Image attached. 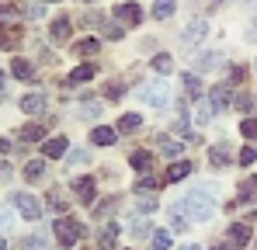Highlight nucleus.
<instances>
[{"label": "nucleus", "mask_w": 257, "mask_h": 250, "mask_svg": "<svg viewBox=\"0 0 257 250\" xmlns=\"http://www.w3.org/2000/svg\"><path fill=\"white\" fill-rule=\"evenodd\" d=\"M70 39V21L66 18H56L52 21V42H66Z\"/></svg>", "instance_id": "nucleus-17"}, {"label": "nucleus", "mask_w": 257, "mask_h": 250, "mask_svg": "<svg viewBox=\"0 0 257 250\" xmlns=\"http://www.w3.org/2000/svg\"><path fill=\"white\" fill-rule=\"evenodd\" d=\"M184 90H188V97H202V80L195 73H184Z\"/></svg>", "instance_id": "nucleus-23"}, {"label": "nucleus", "mask_w": 257, "mask_h": 250, "mask_svg": "<svg viewBox=\"0 0 257 250\" xmlns=\"http://www.w3.org/2000/svg\"><path fill=\"white\" fill-rule=\"evenodd\" d=\"M171 14H174V0H157V4H153V18L164 21V18H171Z\"/></svg>", "instance_id": "nucleus-26"}, {"label": "nucleus", "mask_w": 257, "mask_h": 250, "mask_svg": "<svg viewBox=\"0 0 257 250\" xmlns=\"http://www.w3.org/2000/svg\"><path fill=\"white\" fill-rule=\"evenodd\" d=\"M49 208H52V212H66V198H63V195H52V198H49Z\"/></svg>", "instance_id": "nucleus-35"}, {"label": "nucleus", "mask_w": 257, "mask_h": 250, "mask_svg": "<svg viewBox=\"0 0 257 250\" xmlns=\"http://www.w3.org/2000/svg\"><path fill=\"white\" fill-rule=\"evenodd\" d=\"M132 167L146 174V170L153 167V153H146V150H136V153H132Z\"/></svg>", "instance_id": "nucleus-19"}, {"label": "nucleus", "mask_w": 257, "mask_h": 250, "mask_svg": "<svg viewBox=\"0 0 257 250\" xmlns=\"http://www.w3.org/2000/svg\"><path fill=\"white\" fill-rule=\"evenodd\" d=\"M212 188H198V191H191V195H184L181 198V205H177V212H184L191 222H205L209 215H212Z\"/></svg>", "instance_id": "nucleus-1"}, {"label": "nucleus", "mask_w": 257, "mask_h": 250, "mask_svg": "<svg viewBox=\"0 0 257 250\" xmlns=\"http://www.w3.org/2000/svg\"><path fill=\"white\" fill-rule=\"evenodd\" d=\"M97 243H101V250H115V243H118V226H115V222L104 226L101 236H97Z\"/></svg>", "instance_id": "nucleus-11"}, {"label": "nucleus", "mask_w": 257, "mask_h": 250, "mask_svg": "<svg viewBox=\"0 0 257 250\" xmlns=\"http://www.w3.org/2000/svg\"><path fill=\"white\" fill-rule=\"evenodd\" d=\"M153 247L167 250V247H171V233H167V229H157V233H153Z\"/></svg>", "instance_id": "nucleus-30"}, {"label": "nucleus", "mask_w": 257, "mask_h": 250, "mask_svg": "<svg viewBox=\"0 0 257 250\" xmlns=\"http://www.w3.org/2000/svg\"><path fill=\"white\" fill-rule=\"evenodd\" d=\"M215 66H219V56H215V52H202V56L195 59V70H202V73H209Z\"/></svg>", "instance_id": "nucleus-18"}, {"label": "nucleus", "mask_w": 257, "mask_h": 250, "mask_svg": "<svg viewBox=\"0 0 257 250\" xmlns=\"http://www.w3.org/2000/svg\"><path fill=\"white\" fill-rule=\"evenodd\" d=\"M0 153H7V139H0Z\"/></svg>", "instance_id": "nucleus-46"}, {"label": "nucleus", "mask_w": 257, "mask_h": 250, "mask_svg": "<svg viewBox=\"0 0 257 250\" xmlns=\"http://www.w3.org/2000/svg\"><path fill=\"white\" fill-rule=\"evenodd\" d=\"M90 143L94 146H111L115 143V129H94L90 132Z\"/></svg>", "instance_id": "nucleus-15"}, {"label": "nucleus", "mask_w": 257, "mask_h": 250, "mask_svg": "<svg viewBox=\"0 0 257 250\" xmlns=\"http://www.w3.org/2000/svg\"><path fill=\"white\" fill-rule=\"evenodd\" d=\"M21 108H25V115H39V111H45V97L42 94H25Z\"/></svg>", "instance_id": "nucleus-9"}, {"label": "nucleus", "mask_w": 257, "mask_h": 250, "mask_svg": "<svg viewBox=\"0 0 257 250\" xmlns=\"http://www.w3.org/2000/svg\"><path fill=\"white\" fill-rule=\"evenodd\" d=\"M139 101L150 104V108H164V104L171 101V90H167V83H146V87L139 90Z\"/></svg>", "instance_id": "nucleus-3"}, {"label": "nucleus", "mask_w": 257, "mask_h": 250, "mask_svg": "<svg viewBox=\"0 0 257 250\" xmlns=\"http://www.w3.org/2000/svg\"><path fill=\"white\" fill-rule=\"evenodd\" d=\"M0 250H7V240H4V236H0Z\"/></svg>", "instance_id": "nucleus-47"}, {"label": "nucleus", "mask_w": 257, "mask_h": 250, "mask_svg": "<svg viewBox=\"0 0 257 250\" xmlns=\"http://www.w3.org/2000/svg\"><path fill=\"white\" fill-rule=\"evenodd\" d=\"M240 132H243L247 139H257V118H247V122L240 125Z\"/></svg>", "instance_id": "nucleus-33"}, {"label": "nucleus", "mask_w": 257, "mask_h": 250, "mask_svg": "<svg viewBox=\"0 0 257 250\" xmlns=\"http://www.w3.org/2000/svg\"><path fill=\"white\" fill-rule=\"evenodd\" d=\"M104 35H108V39H122V28H115V25H108V28H104Z\"/></svg>", "instance_id": "nucleus-43"}, {"label": "nucleus", "mask_w": 257, "mask_h": 250, "mask_svg": "<svg viewBox=\"0 0 257 250\" xmlns=\"http://www.w3.org/2000/svg\"><path fill=\"white\" fill-rule=\"evenodd\" d=\"M14 205L21 208L25 219H39V215H42V205L35 202V195H25V191H21V195H14Z\"/></svg>", "instance_id": "nucleus-4"}, {"label": "nucleus", "mask_w": 257, "mask_h": 250, "mask_svg": "<svg viewBox=\"0 0 257 250\" xmlns=\"http://www.w3.org/2000/svg\"><path fill=\"white\" fill-rule=\"evenodd\" d=\"M94 73H97V70H94V66H77V70H73V73H70V83H84V80H90V77H94Z\"/></svg>", "instance_id": "nucleus-28"}, {"label": "nucleus", "mask_w": 257, "mask_h": 250, "mask_svg": "<svg viewBox=\"0 0 257 250\" xmlns=\"http://www.w3.org/2000/svg\"><path fill=\"white\" fill-rule=\"evenodd\" d=\"M153 188H160V181L150 177V174H143V177L136 181V191H139V195H143V191H153Z\"/></svg>", "instance_id": "nucleus-29"}, {"label": "nucleus", "mask_w": 257, "mask_h": 250, "mask_svg": "<svg viewBox=\"0 0 257 250\" xmlns=\"http://www.w3.org/2000/svg\"><path fill=\"white\" fill-rule=\"evenodd\" d=\"M153 70H157V73H171V70H174V59L167 56V52L153 56Z\"/></svg>", "instance_id": "nucleus-25"}, {"label": "nucleus", "mask_w": 257, "mask_h": 250, "mask_svg": "<svg viewBox=\"0 0 257 250\" xmlns=\"http://www.w3.org/2000/svg\"><path fill=\"white\" fill-rule=\"evenodd\" d=\"M240 195H243V202H257V177H247L240 184Z\"/></svg>", "instance_id": "nucleus-24"}, {"label": "nucleus", "mask_w": 257, "mask_h": 250, "mask_svg": "<svg viewBox=\"0 0 257 250\" xmlns=\"http://www.w3.org/2000/svg\"><path fill=\"white\" fill-rule=\"evenodd\" d=\"M215 250H226V247H215Z\"/></svg>", "instance_id": "nucleus-49"}, {"label": "nucleus", "mask_w": 257, "mask_h": 250, "mask_svg": "<svg viewBox=\"0 0 257 250\" xmlns=\"http://www.w3.org/2000/svg\"><path fill=\"white\" fill-rule=\"evenodd\" d=\"M42 174H45V160H28L25 164V181H42Z\"/></svg>", "instance_id": "nucleus-13"}, {"label": "nucleus", "mask_w": 257, "mask_h": 250, "mask_svg": "<svg viewBox=\"0 0 257 250\" xmlns=\"http://www.w3.org/2000/svg\"><path fill=\"white\" fill-rule=\"evenodd\" d=\"M254 66H257V63H254Z\"/></svg>", "instance_id": "nucleus-50"}, {"label": "nucleus", "mask_w": 257, "mask_h": 250, "mask_svg": "<svg viewBox=\"0 0 257 250\" xmlns=\"http://www.w3.org/2000/svg\"><path fill=\"white\" fill-rule=\"evenodd\" d=\"M139 208H143V212H153V208H157V198H143Z\"/></svg>", "instance_id": "nucleus-42"}, {"label": "nucleus", "mask_w": 257, "mask_h": 250, "mask_svg": "<svg viewBox=\"0 0 257 250\" xmlns=\"http://www.w3.org/2000/svg\"><path fill=\"white\" fill-rule=\"evenodd\" d=\"M25 250H45V240L42 236H28L25 240Z\"/></svg>", "instance_id": "nucleus-37"}, {"label": "nucleus", "mask_w": 257, "mask_h": 250, "mask_svg": "<svg viewBox=\"0 0 257 250\" xmlns=\"http://www.w3.org/2000/svg\"><path fill=\"white\" fill-rule=\"evenodd\" d=\"M122 94H125V87H122V83H108V97H111V101H118Z\"/></svg>", "instance_id": "nucleus-38"}, {"label": "nucleus", "mask_w": 257, "mask_h": 250, "mask_svg": "<svg viewBox=\"0 0 257 250\" xmlns=\"http://www.w3.org/2000/svg\"><path fill=\"white\" fill-rule=\"evenodd\" d=\"M18 136H21L25 143H39V139L45 136V129H42V125H25V129H21Z\"/></svg>", "instance_id": "nucleus-22"}, {"label": "nucleus", "mask_w": 257, "mask_h": 250, "mask_svg": "<svg viewBox=\"0 0 257 250\" xmlns=\"http://www.w3.org/2000/svg\"><path fill=\"white\" fill-rule=\"evenodd\" d=\"M84 233H87L84 222H77V219H59V222H56V240H59L63 247H73Z\"/></svg>", "instance_id": "nucleus-2"}, {"label": "nucleus", "mask_w": 257, "mask_h": 250, "mask_svg": "<svg viewBox=\"0 0 257 250\" xmlns=\"http://www.w3.org/2000/svg\"><path fill=\"white\" fill-rule=\"evenodd\" d=\"M11 73H14L18 80H32V77H35V66H32L28 59H14V63H11Z\"/></svg>", "instance_id": "nucleus-12"}, {"label": "nucleus", "mask_w": 257, "mask_h": 250, "mask_svg": "<svg viewBox=\"0 0 257 250\" xmlns=\"http://www.w3.org/2000/svg\"><path fill=\"white\" fill-rule=\"evenodd\" d=\"M181 150H184V143H177L171 136H160V153L164 157H181Z\"/></svg>", "instance_id": "nucleus-14"}, {"label": "nucleus", "mask_w": 257, "mask_h": 250, "mask_svg": "<svg viewBox=\"0 0 257 250\" xmlns=\"http://www.w3.org/2000/svg\"><path fill=\"white\" fill-rule=\"evenodd\" d=\"M236 108L247 111V108H250V97H247V94H236Z\"/></svg>", "instance_id": "nucleus-40"}, {"label": "nucleus", "mask_w": 257, "mask_h": 250, "mask_svg": "<svg viewBox=\"0 0 257 250\" xmlns=\"http://www.w3.org/2000/svg\"><path fill=\"white\" fill-rule=\"evenodd\" d=\"M139 125H143L139 115H122V118H118V132H136Z\"/></svg>", "instance_id": "nucleus-27"}, {"label": "nucleus", "mask_w": 257, "mask_h": 250, "mask_svg": "<svg viewBox=\"0 0 257 250\" xmlns=\"http://www.w3.org/2000/svg\"><path fill=\"white\" fill-rule=\"evenodd\" d=\"M0 181H11V164L7 160H0Z\"/></svg>", "instance_id": "nucleus-41"}, {"label": "nucleus", "mask_w": 257, "mask_h": 250, "mask_svg": "<svg viewBox=\"0 0 257 250\" xmlns=\"http://www.w3.org/2000/svg\"><path fill=\"white\" fill-rule=\"evenodd\" d=\"M66 146H70V143H66L63 136H52V139H45V143H42V157L56 160V157H63V153H66Z\"/></svg>", "instance_id": "nucleus-6"}, {"label": "nucleus", "mask_w": 257, "mask_h": 250, "mask_svg": "<svg viewBox=\"0 0 257 250\" xmlns=\"http://www.w3.org/2000/svg\"><path fill=\"white\" fill-rule=\"evenodd\" d=\"M80 111H84L87 118H97V115H101V104H97V101H87V104L80 108Z\"/></svg>", "instance_id": "nucleus-34"}, {"label": "nucleus", "mask_w": 257, "mask_h": 250, "mask_svg": "<svg viewBox=\"0 0 257 250\" xmlns=\"http://www.w3.org/2000/svg\"><path fill=\"white\" fill-rule=\"evenodd\" d=\"M212 111H215V108H212V101H209V104L202 101V104H198V115H195V118H198V122L205 125V122H209V118H212Z\"/></svg>", "instance_id": "nucleus-32"}, {"label": "nucleus", "mask_w": 257, "mask_h": 250, "mask_svg": "<svg viewBox=\"0 0 257 250\" xmlns=\"http://www.w3.org/2000/svg\"><path fill=\"white\" fill-rule=\"evenodd\" d=\"M254 160H257V146H247V150L240 153V164L247 167V164H254Z\"/></svg>", "instance_id": "nucleus-36"}, {"label": "nucleus", "mask_w": 257, "mask_h": 250, "mask_svg": "<svg viewBox=\"0 0 257 250\" xmlns=\"http://www.w3.org/2000/svg\"><path fill=\"white\" fill-rule=\"evenodd\" d=\"M181 250H202V247H195V243H184V247H181Z\"/></svg>", "instance_id": "nucleus-45"}, {"label": "nucleus", "mask_w": 257, "mask_h": 250, "mask_svg": "<svg viewBox=\"0 0 257 250\" xmlns=\"http://www.w3.org/2000/svg\"><path fill=\"white\" fill-rule=\"evenodd\" d=\"M73 191H77V198H80L84 205H90L97 188H94V181H90V177H77V181H73Z\"/></svg>", "instance_id": "nucleus-7"}, {"label": "nucleus", "mask_w": 257, "mask_h": 250, "mask_svg": "<svg viewBox=\"0 0 257 250\" xmlns=\"http://www.w3.org/2000/svg\"><path fill=\"white\" fill-rule=\"evenodd\" d=\"M209 160H212V167H226V164H229V150L219 143V146H212V150H209Z\"/></svg>", "instance_id": "nucleus-20"}, {"label": "nucleus", "mask_w": 257, "mask_h": 250, "mask_svg": "<svg viewBox=\"0 0 257 250\" xmlns=\"http://www.w3.org/2000/svg\"><path fill=\"white\" fill-rule=\"evenodd\" d=\"M212 108H215V111L226 108V87H215V90H212Z\"/></svg>", "instance_id": "nucleus-31"}, {"label": "nucleus", "mask_w": 257, "mask_h": 250, "mask_svg": "<svg viewBox=\"0 0 257 250\" xmlns=\"http://www.w3.org/2000/svg\"><path fill=\"white\" fill-rule=\"evenodd\" d=\"M0 90H4V73H0Z\"/></svg>", "instance_id": "nucleus-48"}, {"label": "nucleus", "mask_w": 257, "mask_h": 250, "mask_svg": "<svg viewBox=\"0 0 257 250\" xmlns=\"http://www.w3.org/2000/svg\"><path fill=\"white\" fill-rule=\"evenodd\" d=\"M97 49H101V42H97V39H84V42H77V45H73V52H77V56H94Z\"/></svg>", "instance_id": "nucleus-21"}, {"label": "nucleus", "mask_w": 257, "mask_h": 250, "mask_svg": "<svg viewBox=\"0 0 257 250\" xmlns=\"http://www.w3.org/2000/svg\"><path fill=\"white\" fill-rule=\"evenodd\" d=\"M0 226H11V215L7 212H0Z\"/></svg>", "instance_id": "nucleus-44"}, {"label": "nucleus", "mask_w": 257, "mask_h": 250, "mask_svg": "<svg viewBox=\"0 0 257 250\" xmlns=\"http://www.w3.org/2000/svg\"><path fill=\"white\" fill-rule=\"evenodd\" d=\"M188 174H191V164L177 160V164H171V170H167V177H164V181H184Z\"/></svg>", "instance_id": "nucleus-16"}, {"label": "nucleus", "mask_w": 257, "mask_h": 250, "mask_svg": "<svg viewBox=\"0 0 257 250\" xmlns=\"http://www.w3.org/2000/svg\"><path fill=\"white\" fill-rule=\"evenodd\" d=\"M205 35H209V25H205V21H191V25L184 28L181 42H184V45H195V42H202Z\"/></svg>", "instance_id": "nucleus-5"}, {"label": "nucleus", "mask_w": 257, "mask_h": 250, "mask_svg": "<svg viewBox=\"0 0 257 250\" xmlns=\"http://www.w3.org/2000/svg\"><path fill=\"white\" fill-rule=\"evenodd\" d=\"M118 21H125V25H139V21H143L139 4H118Z\"/></svg>", "instance_id": "nucleus-8"}, {"label": "nucleus", "mask_w": 257, "mask_h": 250, "mask_svg": "<svg viewBox=\"0 0 257 250\" xmlns=\"http://www.w3.org/2000/svg\"><path fill=\"white\" fill-rule=\"evenodd\" d=\"M25 14H28V18H42L45 7H42V4H28V7H25Z\"/></svg>", "instance_id": "nucleus-39"}, {"label": "nucleus", "mask_w": 257, "mask_h": 250, "mask_svg": "<svg viewBox=\"0 0 257 250\" xmlns=\"http://www.w3.org/2000/svg\"><path fill=\"white\" fill-rule=\"evenodd\" d=\"M229 240H233V247H247V243H250V226H247V222H236V226L229 229Z\"/></svg>", "instance_id": "nucleus-10"}]
</instances>
